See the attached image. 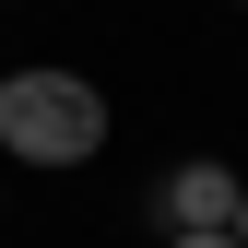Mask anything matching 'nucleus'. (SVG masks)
<instances>
[{
	"label": "nucleus",
	"instance_id": "obj_1",
	"mask_svg": "<svg viewBox=\"0 0 248 248\" xmlns=\"http://www.w3.org/2000/svg\"><path fill=\"white\" fill-rule=\"evenodd\" d=\"M0 154H24V166H95L107 154V95L83 71H0Z\"/></svg>",
	"mask_w": 248,
	"mask_h": 248
},
{
	"label": "nucleus",
	"instance_id": "obj_2",
	"mask_svg": "<svg viewBox=\"0 0 248 248\" xmlns=\"http://www.w3.org/2000/svg\"><path fill=\"white\" fill-rule=\"evenodd\" d=\"M166 236H236V201H248V177L236 166H213V154H189V166L166 177Z\"/></svg>",
	"mask_w": 248,
	"mask_h": 248
},
{
	"label": "nucleus",
	"instance_id": "obj_3",
	"mask_svg": "<svg viewBox=\"0 0 248 248\" xmlns=\"http://www.w3.org/2000/svg\"><path fill=\"white\" fill-rule=\"evenodd\" d=\"M166 248H236V236H166Z\"/></svg>",
	"mask_w": 248,
	"mask_h": 248
},
{
	"label": "nucleus",
	"instance_id": "obj_4",
	"mask_svg": "<svg viewBox=\"0 0 248 248\" xmlns=\"http://www.w3.org/2000/svg\"><path fill=\"white\" fill-rule=\"evenodd\" d=\"M236 248H248V201H236Z\"/></svg>",
	"mask_w": 248,
	"mask_h": 248
}]
</instances>
